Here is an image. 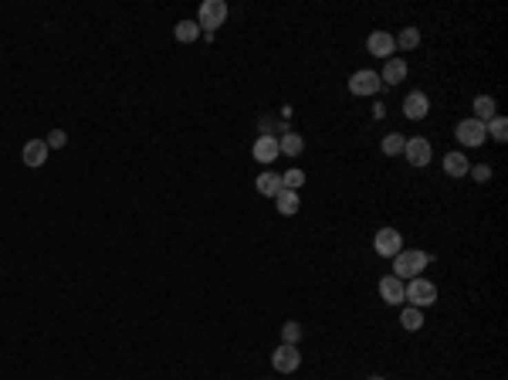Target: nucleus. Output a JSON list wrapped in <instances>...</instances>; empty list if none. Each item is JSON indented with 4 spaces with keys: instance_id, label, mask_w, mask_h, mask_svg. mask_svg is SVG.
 Wrapping results in <instances>:
<instances>
[{
    "instance_id": "nucleus-21",
    "label": "nucleus",
    "mask_w": 508,
    "mask_h": 380,
    "mask_svg": "<svg viewBox=\"0 0 508 380\" xmlns=\"http://www.w3.org/2000/svg\"><path fill=\"white\" fill-rule=\"evenodd\" d=\"M173 34H176V41L194 44L196 38H200V28H196V21H180V24L173 28Z\"/></svg>"
},
{
    "instance_id": "nucleus-9",
    "label": "nucleus",
    "mask_w": 508,
    "mask_h": 380,
    "mask_svg": "<svg viewBox=\"0 0 508 380\" xmlns=\"http://www.w3.org/2000/svg\"><path fill=\"white\" fill-rule=\"evenodd\" d=\"M380 299L387 306H407V296H403V279L396 275H383L380 279Z\"/></svg>"
},
{
    "instance_id": "nucleus-29",
    "label": "nucleus",
    "mask_w": 508,
    "mask_h": 380,
    "mask_svg": "<svg viewBox=\"0 0 508 380\" xmlns=\"http://www.w3.org/2000/svg\"><path fill=\"white\" fill-rule=\"evenodd\" d=\"M373 116H376V119H383V116H387V106H383V102H376V106H373Z\"/></svg>"
},
{
    "instance_id": "nucleus-14",
    "label": "nucleus",
    "mask_w": 508,
    "mask_h": 380,
    "mask_svg": "<svg viewBox=\"0 0 508 380\" xmlns=\"http://www.w3.org/2000/svg\"><path fill=\"white\" fill-rule=\"evenodd\" d=\"M407 61L403 58H387L383 61V75H380V82L383 85H400V82H407Z\"/></svg>"
},
{
    "instance_id": "nucleus-12",
    "label": "nucleus",
    "mask_w": 508,
    "mask_h": 380,
    "mask_svg": "<svg viewBox=\"0 0 508 380\" xmlns=\"http://www.w3.org/2000/svg\"><path fill=\"white\" fill-rule=\"evenodd\" d=\"M21 160L31 170L44 167V163H48V143H44V139H28L24 150H21Z\"/></svg>"
},
{
    "instance_id": "nucleus-20",
    "label": "nucleus",
    "mask_w": 508,
    "mask_h": 380,
    "mask_svg": "<svg viewBox=\"0 0 508 380\" xmlns=\"http://www.w3.org/2000/svg\"><path fill=\"white\" fill-rule=\"evenodd\" d=\"M400 326H403L407 333H417V330L424 326V309H414V306H403V309H400Z\"/></svg>"
},
{
    "instance_id": "nucleus-19",
    "label": "nucleus",
    "mask_w": 508,
    "mask_h": 380,
    "mask_svg": "<svg viewBox=\"0 0 508 380\" xmlns=\"http://www.w3.org/2000/svg\"><path fill=\"white\" fill-rule=\"evenodd\" d=\"M278 150H281L285 157H298V153L305 150V139H302L295 129H288L285 136H278Z\"/></svg>"
},
{
    "instance_id": "nucleus-28",
    "label": "nucleus",
    "mask_w": 508,
    "mask_h": 380,
    "mask_svg": "<svg viewBox=\"0 0 508 380\" xmlns=\"http://www.w3.org/2000/svg\"><path fill=\"white\" fill-rule=\"evenodd\" d=\"M471 177H474V180H478V183H485V180H491V167H488V163H474V167L468 170Z\"/></svg>"
},
{
    "instance_id": "nucleus-30",
    "label": "nucleus",
    "mask_w": 508,
    "mask_h": 380,
    "mask_svg": "<svg viewBox=\"0 0 508 380\" xmlns=\"http://www.w3.org/2000/svg\"><path fill=\"white\" fill-rule=\"evenodd\" d=\"M366 380H387V377H366Z\"/></svg>"
},
{
    "instance_id": "nucleus-18",
    "label": "nucleus",
    "mask_w": 508,
    "mask_h": 380,
    "mask_svg": "<svg viewBox=\"0 0 508 380\" xmlns=\"http://www.w3.org/2000/svg\"><path fill=\"white\" fill-rule=\"evenodd\" d=\"M468 170H471V160L465 157V153H458V150H454V153H447V157H444V173H447V177L461 180V177H468Z\"/></svg>"
},
{
    "instance_id": "nucleus-26",
    "label": "nucleus",
    "mask_w": 508,
    "mask_h": 380,
    "mask_svg": "<svg viewBox=\"0 0 508 380\" xmlns=\"http://www.w3.org/2000/svg\"><path fill=\"white\" fill-rule=\"evenodd\" d=\"M298 339H302V326H298L295 319H288V323L281 326V343H292V346H298Z\"/></svg>"
},
{
    "instance_id": "nucleus-4",
    "label": "nucleus",
    "mask_w": 508,
    "mask_h": 380,
    "mask_svg": "<svg viewBox=\"0 0 508 380\" xmlns=\"http://www.w3.org/2000/svg\"><path fill=\"white\" fill-rule=\"evenodd\" d=\"M373 252L380 254V258H393V254L403 252V234L396 231V228H380L376 234H373Z\"/></svg>"
},
{
    "instance_id": "nucleus-2",
    "label": "nucleus",
    "mask_w": 508,
    "mask_h": 380,
    "mask_svg": "<svg viewBox=\"0 0 508 380\" xmlns=\"http://www.w3.org/2000/svg\"><path fill=\"white\" fill-rule=\"evenodd\" d=\"M403 296H407V306H414V309H427L437 302V286L427 282L424 275H417V279H410L407 286H403Z\"/></svg>"
},
{
    "instance_id": "nucleus-7",
    "label": "nucleus",
    "mask_w": 508,
    "mask_h": 380,
    "mask_svg": "<svg viewBox=\"0 0 508 380\" xmlns=\"http://www.w3.org/2000/svg\"><path fill=\"white\" fill-rule=\"evenodd\" d=\"M403 157H407V163H410V167H427L430 157H434V150H430V143L424 139V136H414V139H407Z\"/></svg>"
},
{
    "instance_id": "nucleus-24",
    "label": "nucleus",
    "mask_w": 508,
    "mask_h": 380,
    "mask_svg": "<svg viewBox=\"0 0 508 380\" xmlns=\"http://www.w3.org/2000/svg\"><path fill=\"white\" fill-rule=\"evenodd\" d=\"M485 129H488V136H491L495 143H505L508 139V119L505 116H495L491 123H485Z\"/></svg>"
},
{
    "instance_id": "nucleus-16",
    "label": "nucleus",
    "mask_w": 508,
    "mask_h": 380,
    "mask_svg": "<svg viewBox=\"0 0 508 380\" xmlns=\"http://www.w3.org/2000/svg\"><path fill=\"white\" fill-rule=\"evenodd\" d=\"M471 109H474L471 119H478V123H491V119L498 116V102H495L491 95H478V99L471 102Z\"/></svg>"
},
{
    "instance_id": "nucleus-17",
    "label": "nucleus",
    "mask_w": 508,
    "mask_h": 380,
    "mask_svg": "<svg viewBox=\"0 0 508 380\" xmlns=\"http://www.w3.org/2000/svg\"><path fill=\"white\" fill-rule=\"evenodd\" d=\"M274 208H278L281 217H295L298 208H302V194H298V190H281V194L274 197Z\"/></svg>"
},
{
    "instance_id": "nucleus-23",
    "label": "nucleus",
    "mask_w": 508,
    "mask_h": 380,
    "mask_svg": "<svg viewBox=\"0 0 508 380\" xmlns=\"http://www.w3.org/2000/svg\"><path fill=\"white\" fill-rule=\"evenodd\" d=\"M281 183H285V190H302L305 187V170H298V167L285 170L281 173Z\"/></svg>"
},
{
    "instance_id": "nucleus-11",
    "label": "nucleus",
    "mask_w": 508,
    "mask_h": 380,
    "mask_svg": "<svg viewBox=\"0 0 508 380\" xmlns=\"http://www.w3.org/2000/svg\"><path fill=\"white\" fill-rule=\"evenodd\" d=\"M366 51L373 54V58H393V51H396V44H393V34L387 31H373L369 38H366Z\"/></svg>"
},
{
    "instance_id": "nucleus-10",
    "label": "nucleus",
    "mask_w": 508,
    "mask_h": 380,
    "mask_svg": "<svg viewBox=\"0 0 508 380\" xmlns=\"http://www.w3.org/2000/svg\"><path fill=\"white\" fill-rule=\"evenodd\" d=\"M251 157H254L258 163H274V160L281 157V150H278V136H258L254 146H251Z\"/></svg>"
},
{
    "instance_id": "nucleus-1",
    "label": "nucleus",
    "mask_w": 508,
    "mask_h": 380,
    "mask_svg": "<svg viewBox=\"0 0 508 380\" xmlns=\"http://www.w3.org/2000/svg\"><path fill=\"white\" fill-rule=\"evenodd\" d=\"M427 265H430L427 252H420V248H407V252L393 254V272L390 275H396V279H417Z\"/></svg>"
},
{
    "instance_id": "nucleus-27",
    "label": "nucleus",
    "mask_w": 508,
    "mask_h": 380,
    "mask_svg": "<svg viewBox=\"0 0 508 380\" xmlns=\"http://www.w3.org/2000/svg\"><path fill=\"white\" fill-rule=\"evenodd\" d=\"M44 143H48V150H61V146L68 143V132H65V129H51Z\"/></svg>"
},
{
    "instance_id": "nucleus-13",
    "label": "nucleus",
    "mask_w": 508,
    "mask_h": 380,
    "mask_svg": "<svg viewBox=\"0 0 508 380\" xmlns=\"http://www.w3.org/2000/svg\"><path fill=\"white\" fill-rule=\"evenodd\" d=\"M430 112V99L424 92H410L407 99H403V116L407 119H424Z\"/></svg>"
},
{
    "instance_id": "nucleus-8",
    "label": "nucleus",
    "mask_w": 508,
    "mask_h": 380,
    "mask_svg": "<svg viewBox=\"0 0 508 380\" xmlns=\"http://www.w3.org/2000/svg\"><path fill=\"white\" fill-rule=\"evenodd\" d=\"M380 72H369V68H363V72H352L349 79V92L352 95H376L380 92Z\"/></svg>"
},
{
    "instance_id": "nucleus-3",
    "label": "nucleus",
    "mask_w": 508,
    "mask_h": 380,
    "mask_svg": "<svg viewBox=\"0 0 508 380\" xmlns=\"http://www.w3.org/2000/svg\"><path fill=\"white\" fill-rule=\"evenodd\" d=\"M224 21H227V3H224V0H203V3H200L196 28H200L203 34H214Z\"/></svg>"
},
{
    "instance_id": "nucleus-22",
    "label": "nucleus",
    "mask_w": 508,
    "mask_h": 380,
    "mask_svg": "<svg viewBox=\"0 0 508 380\" xmlns=\"http://www.w3.org/2000/svg\"><path fill=\"white\" fill-rule=\"evenodd\" d=\"M393 44H396V48H403V51H414V48L420 44V31H417V28H403V31L393 38Z\"/></svg>"
},
{
    "instance_id": "nucleus-5",
    "label": "nucleus",
    "mask_w": 508,
    "mask_h": 380,
    "mask_svg": "<svg viewBox=\"0 0 508 380\" xmlns=\"http://www.w3.org/2000/svg\"><path fill=\"white\" fill-rule=\"evenodd\" d=\"M272 363H274V370H278V374H295V370L302 367V353H298V346L281 343V346L272 353Z\"/></svg>"
},
{
    "instance_id": "nucleus-6",
    "label": "nucleus",
    "mask_w": 508,
    "mask_h": 380,
    "mask_svg": "<svg viewBox=\"0 0 508 380\" xmlns=\"http://www.w3.org/2000/svg\"><path fill=\"white\" fill-rule=\"evenodd\" d=\"M454 136L461 139V146H481L488 139V129H485V123H478V119H461L454 126Z\"/></svg>"
},
{
    "instance_id": "nucleus-25",
    "label": "nucleus",
    "mask_w": 508,
    "mask_h": 380,
    "mask_svg": "<svg viewBox=\"0 0 508 380\" xmlns=\"http://www.w3.org/2000/svg\"><path fill=\"white\" fill-rule=\"evenodd\" d=\"M403 146H407V136H400V132L383 136V153H387V157H400V153H403Z\"/></svg>"
},
{
    "instance_id": "nucleus-15",
    "label": "nucleus",
    "mask_w": 508,
    "mask_h": 380,
    "mask_svg": "<svg viewBox=\"0 0 508 380\" xmlns=\"http://www.w3.org/2000/svg\"><path fill=\"white\" fill-rule=\"evenodd\" d=\"M254 187H258V194H261V197H278V194L285 190L281 173H274V170H265V173L254 180Z\"/></svg>"
}]
</instances>
